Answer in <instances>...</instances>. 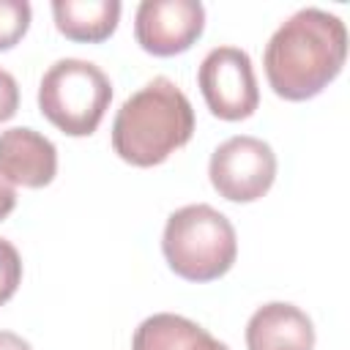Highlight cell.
<instances>
[{
    "instance_id": "cell-9",
    "label": "cell",
    "mask_w": 350,
    "mask_h": 350,
    "mask_svg": "<svg viewBox=\"0 0 350 350\" xmlns=\"http://www.w3.org/2000/svg\"><path fill=\"white\" fill-rule=\"evenodd\" d=\"M249 350H312L314 325L306 312L293 304H265L246 323Z\"/></svg>"
},
{
    "instance_id": "cell-1",
    "label": "cell",
    "mask_w": 350,
    "mask_h": 350,
    "mask_svg": "<svg viewBox=\"0 0 350 350\" xmlns=\"http://www.w3.org/2000/svg\"><path fill=\"white\" fill-rule=\"evenodd\" d=\"M345 57V22L323 8H301L273 30L265 44L262 66L279 98L306 101L336 79Z\"/></svg>"
},
{
    "instance_id": "cell-15",
    "label": "cell",
    "mask_w": 350,
    "mask_h": 350,
    "mask_svg": "<svg viewBox=\"0 0 350 350\" xmlns=\"http://www.w3.org/2000/svg\"><path fill=\"white\" fill-rule=\"evenodd\" d=\"M14 208H16V191H14V186L0 175V221H3Z\"/></svg>"
},
{
    "instance_id": "cell-13",
    "label": "cell",
    "mask_w": 350,
    "mask_h": 350,
    "mask_svg": "<svg viewBox=\"0 0 350 350\" xmlns=\"http://www.w3.org/2000/svg\"><path fill=\"white\" fill-rule=\"evenodd\" d=\"M19 282H22V257L11 241L0 238V306L16 293Z\"/></svg>"
},
{
    "instance_id": "cell-8",
    "label": "cell",
    "mask_w": 350,
    "mask_h": 350,
    "mask_svg": "<svg viewBox=\"0 0 350 350\" xmlns=\"http://www.w3.org/2000/svg\"><path fill=\"white\" fill-rule=\"evenodd\" d=\"M0 175L14 186L44 189L57 175V148L36 129L0 131Z\"/></svg>"
},
{
    "instance_id": "cell-3",
    "label": "cell",
    "mask_w": 350,
    "mask_h": 350,
    "mask_svg": "<svg viewBox=\"0 0 350 350\" xmlns=\"http://www.w3.org/2000/svg\"><path fill=\"white\" fill-rule=\"evenodd\" d=\"M167 265L186 282H213L224 276L238 254L235 227L216 208L197 202L170 213L161 235Z\"/></svg>"
},
{
    "instance_id": "cell-11",
    "label": "cell",
    "mask_w": 350,
    "mask_h": 350,
    "mask_svg": "<svg viewBox=\"0 0 350 350\" xmlns=\"http://www.w3.org/2000/svg\"><path fill=\"white\" fill-rule=\"evenodd\" d=\"M55 27L79 44L107 41L120 19L118 0H55L52 3Z\"/></svg>"
},
{
    "instance_id": "cell-10",
    "label": "cell",
    "mask_w": 350,
    "mask_h": 350,
    "mask_svg": "<svg viewBox=\"0 0 350 350\" xmlns=\"http://www.w3.org/2000/svg\"><path fill=\"white\" fill-rule=\"evenodd\" d=\"M131 350H230V347L213 339L194 320L172 312H159L137 325L131 336Z\"/></svg>"
},
{
    "instance_id": "cell-6",
    "label": "cell",
    "mask_w": 350,
    "mask_h": 350,
    "mask_svg": "<svg viewBox=\"0 0 350 350\" xmlns=\"http://www.w3.org/2000/svg\"><path fill=\"white\" fill-rule=\"evenodd\" d=\"M197 85L208 109L221 120H243L260 104L252 57L238 46L211 49L200 63Z\"/></svg>"
},
{
    "instance_id": "cell-4",
    "label": "cell",
    "mask_w": 350,
    "mask_h": 350,
    "mask_svg": "<svg viewBox=\"0 0 350 350\" xmlns=\"http://www.w3.org/2000/svg\"><path fill=\"white\" fill-rule=\"evenodd\" d=\"M109 101V77L96 63L79 57H63L52 63L38 85L41 115L68 137L93 134Z\"/></svg>"
},
{
    "instance_id": "cell-14",
    "label": "cell",
    "mask_w": 350,
    "mask_h": 350,
    "mask_svg": "<svg viewBox=\"0 0 350 350\" xmlns=\"http://www.w3.org/2000/svg\"><path fill=\"white\" fill-rule=\"evenodd\" d=\"M16 107H19V85L5 68H0V123L14 118Z\"/></svg>"
},
{
    "instance_id": "cell-5",
    "label": "cell",
    "mask_w": 350,
    "mask_h": 350,
    "mask_svg": "<svg viewBox=\"0 0 350 350\" xmlns=\"http://www.w3.org/2000/svg\"><path fill=\"white\" fill-rule=\"evenodd\" d=\"M208 178L219 197L230 202H254L273 186L276 153L257 137H230L213 150Z\"/></svg>"
},
{
    "instance_id": "cell-12",
    "label": "cell",
    "mask_w": 350,
    "mask_h": 350,
    "mask_svg": "<svg viewBox=\"0 0 350 350\" xmlns=\"http://www.w3.org/2000/svg\"><path fill=\"white\" fill-rule=\"evenodd\" d=\"M30 3L27 0H0V52L16 46L30 27Z\"/></svg>"
},
{
    "instance_id": "cell-16",
    "label": "cell",
    "mask_w": 350,
    "mask_h": 350,
    "mask_svg": "<svg viewBox=\"0 0 350 350\" xmlns=\"http://www.w3.org/2000/svg\"><path fill=\"white\" fill-rule=\"evenodd\" d=\"M0 350H33L27 339H22L14 331H0Z\"/></svg>"
},
{
    "instance_id": "cell-7",
    "label": "cell",
    "mask_w": 350,
    "mask_h": 350,
    "mask_svg": "<svg viewBox=\"0 0 350 350\" xmlns=\"http://www.w3.org/2000/svg\"><path fill=\"white\" fill-rule=\"evenodd\" d=\"M205 27V8L197 0H142L134 16L137 44L156 57L186 52Z\"/></svg>"
},
{
    "instance_id": "cell-2",
    "label": "cell",
    "mask_w": 350,
    "mask_h": 350,
    "mask_svg": "<svg viewBox=\"0 0 350 350\" xmlns=\"http://www.w3.org/2000/svg\"><path fill=\"white\" fill-rule=\"evenodd\" d=\"M194 134V109L186 93L167 77H156L131 93L112 120V148L134 167H156Z\"/></svg>"
}]
</instances>
